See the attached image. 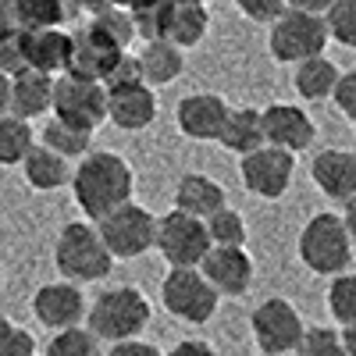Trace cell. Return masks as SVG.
I'll list each match as a JSON object with an SVG mask.
<instances>
[{
    "label": "cell",
    "mask_w": 356,
    "mask_h": 356,
    "mask_svg": "<svg viewBox=\"0 0 356 356\" xmlns=\"http://www.w3.org/2000/svg\"><path fill=\"white\" fill-rule=\"evenodd\" d=\"M43 143L50 146V150H57L61 157L68 161H79L89 154V143H93V129H82V125H72L65 122V118H50V122L43 125Z\"/></svg>",
    "instance_id": "obj_28"
},
{
    "label": "cell",
    "mask_w": 356,
    "mask_h": 356,
    "mask_svg": "<svg viewBox=\"0 0 356 356\" xmlns=\"http://www.w3.org/2000/svg\"><path fill=\"white\" fill-rule=\"evenodd\" d=\"M260 114H264V136H267V143L282 146V150L300 154V150H307V146L317 139L314 118L303 107H296V104H271V107H264Z\"/></svg>",
    "instance_id": "obj_16"
},
{
    "label": "cell",
    "mask_w": 356,
    "mask_h": 356,
    "mask_svg": "<svg viewBox=\"0 0 356 356\" xmlns=\"http://www.w3.org/2000/svg\"><path fill=\"white\" fill-rule=\"evenodd\" d=\"M72 47L75 36L57 29H25V54H29V68L47 72V75H61L72 61Z\"/></svg>",
    "instance_id": "obj_18"
},
{
    "label": "cell",
    "mask_w": 356,
    "mask_h": 356,
    "mask_svg": "<svg viewBox=\"0 0 356 356\" xmlns=\"http://www.w3.org/2000/svg\"><path fill=\"white\" fill-rule=\"evenodd\" d=\"M200 271L221 296L235 300L253 282V257L246 253V246H211V253L200 264Z\"/></svg>",
    "instance_id": "obj_15"
},
{
    "label": "cell",
    "mask_w": 356,
    "mask_h": 356,
    "mask_svg": "<svg viewBox=\"0 0 356 356\" xmlns=\"http://www.w3.org/2000/svg\"><path fill=\"white\" fill-rule=\"evenodd\" d=\"M29 68V54H25V29H11V33L0 36V72L18 75Z\"/></svg>",
    "instance_id": "obj_36"
},
{
    "label": "cell",
    "mask_w": 356,
    "mask_h": 356,
    "mask_svg": "<svg viewBox=\"0 0 356 356\" xmlns=\"http://www.w3.org/2000/svg\"><path fill=\"white\" fill-rule=\"evenodd\" d=\"M300 356H346V346H342V335L335 328H307L303 332V342L296 349Z\"/></svg>",
    "instance_id": "obj_35"
},
{
    "label": "cell",
    "mask_w": 356,
    "mask_h": 356,
    "mask_svg": "<svg viewBox=\"0 0 356 356\" xmlns=\"http://www.w3.org/2000/svg\"><path fill=\"white\" fill-rule=\"evenodd\" d=\"M228 111L232 107L218 93H189V97L178 100V107H175V125H178V132H182L186 139L218 143Z\"/></svg>",
    "instance_id": "obj_13"
},
{
    "label": "cell",
    "mask_w": 356,
    "mask_h": 356,
    "mask_svg": "<svg viewBox=\"0 0 356 356\" xmlns=\"http://www.w3.org/2000/svg\"><path fill=\"white\" fill-rule=\"evenodd\" d=\"M175 207H178V211H186V214H193V218L207 221L214 211L225 207V189H221V182H214L211 175L186 171L175 182Z\"/></svg>",
    "instance_id": "obj_20"
},
{
    "label": "cell",
    "mask_w": 356,
    "mask_h": 356,
    "mask_svg": "<svg viewBox=\"0 0 356 356\" xmlns=\"http://www.w3.org/2000/svg\"><path fill=\"white\" fill-rule=\"evenodd\" d=\"M353 125H356V118H353Z\"/></svg>",
    "instance_id": "obj_51"
},
{
    "label": "cell",
    "mask_w": 356,
    "mask_h": 356,
    "mask_svg": "<svg viewBox=\"0 0 356 356\" xmlns=\"http://www.w3.org/2000/svg\"><path fill=\"white\" fill-rule=\"evenodd\" d=\"M54 104V75L25 68L11 75V111L33 122L36 114H47Z\"/></svg>",
    "instance_id": "obj_21"
},
{
    "label": "cell",
    "mask_w": 356,
    "mask_h": 356,
    "mask_svg": "<svg viewBox=\"0 0 356 356\" xmlns=\"http://www.w3.org/2000/svg\"><path fill=\"white\" fill-rule=\"evenodd\" d=\"M118 4H122V8H129V4H132V0H118Z\"/></svg>",
    "instance_id": "obj_49"
},
{
    "label": "cell",
    "mask_w": 356,
    "mask_h": 356,
    "mask_svg": "<svg viewBox=\"0 0 356 356\" xmlns=\"http://www.w3.org/2000/svg\"><path fill=\"white\" fill-rule=\"evenodd\" d=\"M189 4H207V0H189Z\"/></svg>",
    "instance_id": "obj_50"
},
{
    "label": "cell",
    "mask_w": 356,
    "mask_h": 356,
    "mask_svg": "<svg viewBox=\"0 0 356 356\" xmlns=\"http://www.w3.org/2000/svg\"><path fill=\"white\" fill-rule=\"evenodd\" d=\"M235 8H239L250 22H267L271 25L289 8V0H235Z\"/></svg>",
    "instance_id": "obj_39"
},
{
    "label": "cell",
    "mask_w": 356,
    "mask_h": 356,
    "mask_svg": "<svg viewBox=\"0 0 356 356\" xmlns=\"http://www.w3.org/2000/svg\"><path fill=\"white\" fill-rule=\"evenodd\" d=\"M339 75H342V72L328 61V57L317 54V57H307V61L296 65L292 86H296V93H300L303 100L321 104V100H328V97H332V89H335Z\"/></svg>",
    "instance_id": "obj_24"
},
{
    "label": "cell",
    "mask_w": 356,
    "mask_h": 356,
    "mask_svg": "<svg viewBox=\"0 0 356 356\" xmlns=\"http://www.w3.org/2000/svg\"><path fill=\"white\" fill-rule=\"evenodd\" d=\"M86 296H82V285L79 282H50V285H40L36 296H33V314L36 321L43 324L47 332H57V328H72V324H82L86 317Z\"/></svg>",
    "instance_id": "obj_12"
},
{
    "label": "cell",
    "mask_w": 356,
    "mask_h": 356,
    "mask_svg": "<svg viewBox=\"0 0 356 356\" xmlns=\"http://www.w3.org/2000/svg\"><path fill=\"white\" fill-rule=\"evenodd\" d=\"M328 22L324 15H307V11H296L285 8L275 22H271V33H267V50L278 65H300L307 57H317L328 47Z\"/></svg>",
    "instance_id": "obj_5"
},
{
    "label": "cell",
    "mask_w": 356,
    "mask_h": 356,
    "mask_svg": "<svg viewBox=\"0 0 356 356\" xmlns=\"http://www.w3.org/2000/svg\"><path fill=\"white\" fill-rule=\"evenodd\" d=\"M132 193H136V175L122 154L89 150L86 157H79V168L72 171V196L89 221L107 218L122 203H129Z\"/></svg>",
    "instance_id": "obj_1"
},
{
    "label": "cell",
    "mask_w": 356,
    "mask_h": 356,
    "mask_svg": "<svg viewBox=\"0 0 356 356\" xmlns=\"http://www.w3.org/2000/svg\"><path fill=\"white\" fill-rule=\"evenodd\" d=\"M47 356H100V335L89 324L57 328V332H50Z\"/></svg>",
    "instance_id": "obj_31"
},
{
    "label": "cell",
    "mask_w": 356,
    "mask_h": 356,
    "mask_svg": "<svg viewBox=\"0 0 356 356\" xmlns=\"http://www.w3.org/2000/svg\"><path fill=\"white\" fill-rule=\"evenodd\" d=\"M296 253H300L303 267L314 275L335 278L339 271H346L353 260V239H349L342 214H332V211L314 214L303 225L300 239H296Z\"/></svg>",
    "instance_id": "obj_4"
},
{
    "label": "cell",
    "mask_w": 356,
    "mask_h": 356,
    "mask_svg": "<svg viewBox=\"0 0 356 356\" xmlns=\"http://www.w3.org/2000/svg\"><path fill=\"white\" fill-rule=\"evenodd\" d=\"M86 33H93L100 43H107L111 50H129V43L136 40V22H132V11L122 8V4H114L100 15L89 18L86 25Z\"/></svg>",
    "instance_id": "obj_27"
},
{
    "label": "cell",
    "mask_w": 356,
    "mask_h": 356,
    "mask_svg": "<svg viewBox=\"0 0 356 356\" xmlns=\"http://www.w3.org/2000/svg\"><path fill=\"white\" fill-rule=\"evenodd\" d=\"M104 82V89H118V86H132V82H143V68H139V54H129V50H122L111 61V68H107V75L100 79Z\"/></svg>",
    "instance_id": "obj_38"
},
{
    "label": "cell",
    "mask_w": 356,
    "mask_h": 356,
    "mask_svg": "<svg viewBox=\"0 0 356 356\" xmlns=\"http://www.w3.org/2000/svg\"><path fill=\"white\" fill-rule=\"evenodd\" d=\"M136 36L143 40H168V22L175 11V0H132L129 4Z\"/></svg>",
    "instance_id": "obj_30"
},
{
    "label": "cell",
    "mask_w": 356,
    "mask_h": 356,
    "mask_svg": "<svg viewBox=\"0 0 356 356\" xmlns=\"http://www.w3.org/2000/svg\"><path fill=\"white\" fill-rule=\"evenodd\" d=\"M207 29H211V15L207 4H189V0H175V11L168 22V40L178 43L182 50L200 47L207 40Z\"/></svg>",
    "instance_id": "obj_25"
},
{
    "label": "cell",
    "mask_w": 356,
    "mask_h": 356,
    "mask_svg": "<svg viewBox=\"0 0 356 356\" xmlns=\"http://www.w3.org/2000/svg\"><path fill=\"white\" fill-rule=\"evenodd\" d=\"M332 100H335V107H339L346 118H356V68L339 75V82H335V89H332Z\"/></svg>",
    "instance_id": "obj_40"
},
{
    "label": "cell",
    "mask_w": 356,
    "mask_h": 356,
    "mask_svg": "<svg viewBox=\"0 0 356 356\" xmlns=\"http://www.w3.org/2000/svg\"><path fill=\"white\" fill-rule=\"evenodd\" d=\"M11 29H18L15 4H11V0H0V36H4V33H11Z\"/></svg>",
    "instance_id": "obj_45"
},
{
    "label": "cell",
    "mask_w": 356,
    "mask_h": 356,
    "mask_svg": "<svg viewBox=\"0 0 356 356\" xmlns=\"http://www.w3.org/2000/svg\"><path fill=\"white\" fill-rule=\"evenodd\" d=\"M0 356H36V339L11 317H0Z\"/></svg>",
    "instance_id": "obj_37"
},
{
    "label": "cell",
    "mask_w": 356,
    "mask_h": 356,
    "mask_svg": "<svg viewBox=\"0 0 356 356\" xmlns=\"http://www.w3.org/2000/svg\"><path fill=\"white\" fill-rule=\"evenodd\" d=\"M211 232L203 218H193L186 211H175L157 218V253L171 267H200L203 257L211 253Z\"/></svg>",
    "instance_id": "obj_9"
},
{
    "label": "cell",
    "mask_w": 356,
    "mask_h": 356,
    "mask_svg": "<svg viewBox=\"0 0 356 356\" xmlns=\"http://www.w3.org/2000/svg\"><path fill=\"white\" fill-rule=\"evenodd\" d=\"M22 29H57L72 18L68 0H11Z\"/></svg>",
    "instance_id": "obj_29"
},
{
    "label": "cell",
    "mask_w": 356,
    "mask_h": 356,
    "mask_svg": "<svg viewBox=\"0 0 356 356\" xmlns=\"http://www.w3.org/2000/svg\"><path fill=\"white\" fill-rule=\"evenodd\" d=\"M107 122L122 132H143L157 122V93L146 82L107 89Z\"/></svg>",
    "instance_id": "obj_14"
},
{
    "label": "cell",
    "mask_w": 356,
    "mask_h": 356,
    "mask_svg": "<svg viewBox=\"0 0 356 356\" xmlns=\"http://www.w3.org/2000/svg\"><path fill=\"white\" fill-rule=\"evenodd\" d=\"M250 332H253V342L264 356H285V353L300 349L307 324H303L300 310H296L289 300L271 296V300H264L250 314Z\"/></svg>",
    "instance_id": "obj_8"
},
{
    "label": "cell",
    "mask_w": 356,
    "mask_h": 356,
    "mask_svg": "<svg viewBox=\"0 0 356 356\" xmlns=\"http://www.w3.org/2000/svg\"><path fill=\"white\" fill-rule=\"evenodd\" d=\"M314 186L328 200H353L356 196V154L353 150H321L310 164Z\"/></svg>",
    "instance_id": "obj_17"
},
{
    "label": "cell",
    "mask_w": 356,
    "mask_h": 356,
    "mask_svg": "<svg viewBox=\"0 0 356 356\" xmlns=\"http://www.w3.org/2000/svg\"><path fill=\"white\" fill-rule=\"evenodd\" d=\"M335 0H289V8L296 11H307V15H328Z\"/></svg>",
    "instance_id": "obj_44"
},
{
    "label": "cell",
    "mask_w": 356,
    "mask_h": 356,
    "mask_svg": "<svg viewBox=\"0 0 356 356\" xmlns=\"http://www.w3.org/2000/svg\"><path fill=\"white\" fill-rule=\"evenodd\" d=\"M50 111L57 118H65L72 125L93 129L107 122V89L97 79H82L72 72H61V79H54V104Z\"/></svg>",
    "instance_id": "obj_10"
},
{
    "label": "cell",
    "mask_w": 356,
    "mask_h": 356,
    "mask_svg": "<svg viewBox=\"0 0 356 356\" xmlns=\"http://www.w3.org/2000/svg\"><path fill=\"white\" fill-rule=\"evenodd\" d=\"M139 68L146 86H168L186 72V50L171 40H146L139 50Z\"/></svg>",
    "instance_id": "obj_23"
},
{
    "label": "cell",
    "mask_w": 356,
    "mask_h": 356,
    "mask_svg": "<svg viewBox=\"0 0 356 356\" xmlns=\"http://www.w3.org/2000/svg\"><path fill=\"white\" fill-rule=\"evenodd\" d=\"M161 303L178 321L207 324L221 303V292L207 282V275L200 267H171L161 282Z\"/></svg>",
    "instance_id": "obj_6"
},
{
    "label": "cell",
    "mask_w": 356,
    "mask_h": 356,
    "mask_svg": "<svg viewBox=\"0 0 356 356\" xmlns=\"http://www.w3.org/2000/svg\"><path fill=\"white\" fill-rule=\"evenodd\" d=\"M11 111V75L0 72V114Z\"/></svg>",
    "instance_id": "obj_46"
},
{
    "label": "cell",
    "mask_w": 356,
    "mask_h": 356,
    "mask_svg": "<svg viewBox=\"0 0 356 356\" xmlns=\"http://www.w3.org/2000/svg\"><path fill=\"white\" fill-rule=\"evenodd\" d=\"M97 228L104 235L107 250L114 253V260H136L143 253L157 250V218L146 207H139L136 200L122 203L118 211L100 218Z\"/></svg>",
    "instance_id": "obj_7"
},
{
    "label": "cell",
    "mask_w": 356,
    "mask_h": 356,
    "mask_svg": "<svg viewBox=\"0 0 356 356\" xmlns=\"http://www.w3.org/2000/svg\"><path fill=\"white\" fill-rule=\"evenodd\" d=\"M54 264L61 271V278L89 285V282H104L114 271V253L107 250L97 221L86 218V221H68L57 232Z\"/></svg>",
    "instance_id": "obj_2"
},
{
    "label": "cell",
    "mask_w": 356,
    "mask_h": 356,
    "mask_svg": "<svg viewBox=\"0 0 356 356\" xmlns=\"http://www.w3.org/2000/svg\"><path fill=\"white\" fill-rule=\"evenodd\" d=\"M72 161L61 157L57 150H50L47 143H36L33 150L25 154L22 161V175H25V182L40 189V193H57V189H65L72 186Z\"/></svg>",
    "instance_id": "obj_19"
},
{
    "label": "cell",
    "mask_w": 356,
    "mask_h": 356,
    "mask_svg": "<svg viewBox=\"0 0 356 356\" xmlns=\"http://www.w3.org/2000/svg\"><path fill=\"white\" fill-rule=\"evenodd\" d=\"M207 232H211V243L214 246H246V235H250L243 214L232 211L228 203L207 218Z\"/></svg>",
    "instance_id": "obj_32"
},
{
    "label": "cell",
    "mask_w": 356,
    "mask_h": 356,
    "mask_svg": "<svg viewBox=\"0 0 356 356\" xmlns=\"http://www.w3.org/2000/svg\"><path fill=\"white\" fill-rule=\"evenodd\" d=\"M342 346H346V356H356V321L353 324H342Z\"/></svg>",
    "instance_id": "obj_48"
},
{
    "label": "cell",
    "mask_w": 356,
    "mask_h": 356,
    "mask_svg": "<svg viewBox=\"0 0 356 356\" xmlns=\"http://www.w3.org/2000/svg\"><path fill=\"white\" fill-rule=\"evenodd\" d=\"M164 356H218L214 346H207V342H196V339H182V342H175Z\"/></svg>",
    "instance_id": "obj_42"
},
{
    "label": "cell",
    "mask_w": 356,
    "mask_h": 356,
    "mask_svg": "<svg viewBox=\"0 0 356 356\" xmlns=\"http://www.w3.org/2000/svg\"><path fill=\"white\" fill-rule=\"evenodd\" d=\"M328 310L339 324L356 321V271H339L328 285Z\"/></svg>",
    "instance_id": "obj_33"
},
{
    "label": "cell",
    "mask_w": 356,
    "mask_h": 356,
    "mask_svg": "<svg viewBox=\"0 0 356 356\" xmlns=\"http://www.w3.org/2000/svg\"><path fill=\"white\" fill-rule=\"evenodd\" d=\"M296 175V154L282 150L275 143H264L260 150L239 157V178L246 193L260 196V200H282L292 186Z\"/></svg>",
    "instance_id": "obj_11"
},
{
    "label": "cell",
    "mask_w": 356,
    "mask_h": 356,
    "mask_svg": "<svg viewBox=\"0 0 356 356\" xmlns=\"http://www.w3.org/2000/svg\"><path fill=\"white\" fill-rule=\"evenodd\" d=\"M107 356H164L154 342H143V339H125V342H111Z\"/></svg>",
    "instance_id": "obj_41"
},
{
    "label": "cell",
    "mask_w": 356,
    "mask_h": 356,
    "mask_svg": "<svg viewBox=\"0 0 356 356\" xmlns=\"http://www.w3.org/2000/svg\"><path fill=\"white\" fill-rule=\"evenodd\" d=\"M218 143L225 146V150L239 154V157L260 150V146L267 143V136H264V114L253 111V107H232L228 118H225V125H221Z\"/></svg>",
    "instance_id": "obj_22"
},
{
    "label": "cell",
    "mask_w": 356,
    "mask_h": 356,
    "mask_svg": "<svg viewBox=\"0 0 356 356\" xmlns=\"http://www.w3.org/2000/svg\"><path fill=\"white\" fill-rule=\"evenodd\" d=\"M68 4H72V15H89V18H93V15H100V11H107V8H114L118 4V0H68Z\"/></svg>",
    "instance_id": "obj_43"
},
{
    "label": "cell",
    "mask_w": 356,
    "mask_h": 356,
    "mask_svg": "<svg viewBox=\"0 0 356 356\" xmlns=\"http://www.w3.org/2000/svg\"><path fill=\"white\" fill-rule=\"evenodd\" d=\"M36 146V132L33 122L15 111L0 114V168H15L25 161V154Z\"/></svg>",
    "instance_id": "obj_26"
},
{
    "label": "cell",
    "mask_w": 356,
    "mask_h": 356,
    "mask_svg": "<svg viewBox=\"0 0 356 356\" xmlns=\"http://www.w3.org/2000/svg\"><path fill=\"white\" fill-rule=\"evenodd\" d=\"M342 221H346L349 239H353V246H356V196H353V200H346V214H342Z\"/></svg>",
    "instance_id": "obj_47"
},
{
    "label": "cell",
    "mask_w": 356,
    "mask_h": 356,
    "mask_svg": "<svg viewBox=\"0 0 356 356\" xmlns=\"http://www.w3.org/2000/svg\"><path fill=\"white\" fill-rule=\"evenodd\" d=\"M154 317V307L146 300V292L136 285H114L104 289L86 310V324L100 335V342H125L139 339L146 324Z\"/></svg>",
    "instance_id": "obj_3"
},
{
    "label": "cell",
    "mask_w": 356,
    "mask_h": 356,
    "mask_svg": "<svg viewBox=\"0 0 356 356\" xmlns=\"http://www.w3.org/2000/svg\"><path fill=\"white\" fill-rule=\"evenodd\" d=\"M324 22H328V36L335 43L356 50V0H335Z\"/></svg>",
    "instance_id": "obj_34"
}]
</instances>
